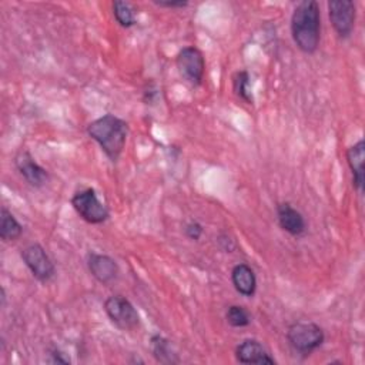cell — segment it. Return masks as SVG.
I'll use <instances>...</instances> for the list:
<instances>
[{"label": "cell", "mask_w": 365, "mask_h": 365, "mask_svg": "<svg viewBox=\"0 0 365 365\" xmlns=\"http://www.w3.org/2000/svg\"><path fill=\"white\" fill-rule=\"evenodd\" d=\"M291 36L305 54L317 51L321 40V10L315 0L299 1L291 14Z\"/></svg>", "instance_id": "cell-1"}, {"label": "cell", "mask_w": 365, "mask_h": 365, "mask_svg": "<svg viewBox=\"0 0 365 365\" xmlns=\"http://www.w3.org/2000/svg\"><path fill=\"white\" fill-rule=\"evenodd\" d=\"M87 134L111 163H117L125 147L128 124L114 114H104L87 125Z\"/></svg>", "instance_id": "cell-2"}, {"label": "cell", "mask_w": 365, "mask_h": 365, "mask_svg": "<svg viewBox=\"0 0 365 365\" xmlns=\"http://www.w3.org/2000/svg\"><path fill=\"white\" fill-rule=\"evenodd\" d=\"M287 339L295 352L309 355L324 344L325 334L324 329L312 321H297L288 327Z\"/></svg>", "instance_id": "cell-3"}, {"label": "cell", "mask_w": 365, "mask_h": 365, "mask_svg": "<svg viewBox=\"0 0 365 365\" xmlns=\"http://www.w3.org/2000/svg\"><path fill=\"white\" fill-rule=\"evenodd\" d=\"M71 205L76 212L88 224H101L110 217L107 205L100 201L94 188L87 187L71 197Z\"/></svg>", "instance_id": "cell-4"}, {"label": "cell", "mask_w": 365, "mask_h": 365, "mask_svg": "<svg viewBox=\"0 0 365 365\" xmlns=\"http://www.w3.org/2000/svg\"><path fill=\"white\" fill-rule=\"evenodd\" d=\"M104 311L110 321L123 331H133L140 325V315L134 305L123 295H111L104 301Z\"/></svg>", "instance_id": "cell-5"}, {"label": "cell", "mask_w": 365, "mask_h": 365, "mask_svg": "<svg viewBox=\"0 0 365 365\" xmlns=\"http://www.w3.org/2000/svg\"><path fill=\"white\" fill-rule=\"evenodd\" d=\"M24 265L30 269L31 275L40 281V282H48L54 274H56V267L48 254L46 252L44 247L34 242L21 250L20 254Z\"/></svg>", "instance_id": "cell-6"}, {"label": "cell", "mask_w": 365, "mask_h": 365, "mask_svg": "<svg viewBox=\"0 0 365 365\" xmlns=\"http://www.w3.org/2000/svg\"><path fill=\"white\" fill-rule=\"evenodd\" d=\"M175 64L180 74L192 86H200L204 80L205 60L202 51L195 46L182 47L177 57Z\"/></svg>", "instance_id": "cell-7"}, {"label": "cell", "mask_w": 365, "mask_h": 365, "mask_svg": "<svg viewBox=\"0 0 365 365\" xmlns=\"http://www.w3.org/2000/svg\"><path fill=\"white\" fill-rule=\"evenodd\" d=\"M328 16L331 24L339 38H348L356 20V6L351 0H332L328 1Z\"/></svg>", "instance_id": "cell-8"}, {"label": "cell", "mask_w": 365, "mask_h": 365, "mask_svg": "<svg viewBox=\"0 0 365 365\" xmlns=\"http://www.w3.org/2000/svg\"><path fill=\"white\" fill-rule=\"evenodd\" d=\"M14 165L20 175L34 188L43 187L48 181V173L41 167L27 150H20L14 157Z\"/></svg>", "instance_id": "cell-9"}, {"label": "cell", "mask_w": 365, "mask_h": 365, "mask_svg": "<svg viewBox=\"0 0 365 365\" xmlns=\"http://www.w3.org/2000/svg\"><path fill=\"white\" fill-rule=\"evenodd\" d=\"M87 268L91 277H94L101 284L113 282L120 271L114 258L100 252H88Z\"/></svg>", "instance_id": "cell-10"}, {"label": "cell", "mask_w": 365, "mask_h": 365, "mask_svg": "<svg viewBox=\"0 0 365 365\" xmlns=\"http://www.w3.org/2000/svg\"><path fill=\"white\" fill-rule=\"evenodd\" d=\"M235 358L241 364H275L265 346L254 338H247L237 345Z\"/></svg>", "instance_id": "cell-11"}, {"label": "cell", "mask_w": 365, "mask_h": 365, "mask_svg": "<svg viewBox=\"0 0 365 365\" xmlns=\"http://www.w3.org/2000/svg\"><path fill=\"white\" fill-rule=\"evenodd\" d=\"M277 218L279 227L292 237H299L307 230L304 215L289 202H279L277 205Z\"/></svg>", "instance_id": "cell-12"}, {"label": "cell", "mask_w": 365, "mask_h": 365, "mask_svg": "<svg viewBox=\"0 0 365 365\" xmlns=\"http://www.w3.org/2000/svg\"><path fill=\"white\" fill-rule=\"evenodd\" d=\"M346 161L352 174V185L358 192L364 191L365 184V143L356 141L346 150Z\"/></svg>", "instance_id": "cell-13"}, {"label": "cell", "mask_w": 365, "mask_h": 365, "mask_svg": "<svg viewBox=\"0 0 365 365\" xmlns=\"http://www.w3.org/2000/svg\"><path fill=\"white\" fill-rule=\"evenodd\" d=\"M231 282L235 291L244 297H252L257 291V275L245 262H240L232 267Z\"/></svg>", "instance_id": "cell-14"}, {"label": "cell", "mask_w": 365, "mask_h": 365, "mask_svg": "<svg viewBox=\"0 0 365 365\" xmlns=\"http://www.w3.org/2000/svg\"><path fill=\"white\" fill-rule=\"evenodd\" d=\"M23 234V225L4 205L0 210V238L4 242H11L20 238Z\"/></svg>", "instance_id": "cell-15"}, {"label": "cell", "mask_w": 365, "mask_h": 365, "mask_svg": "<svg viewBox=\"0 0 365 365\" xmlns=\"http://www.w3.org/2000/svg\"><path fill=\"white\" fill-rule=\"evenodd\" d=\"M151 351L154 358L161 364H177L180 362L175 351L173 349L171 342L161 336V335H153L151 336Z\"/></svg>", "instance_id": "cell-16"}, {"label": "cell", "mask_w": 365, "mask_h": 365, "mask_svg": "<svg viewBox=\"0 0 365 365\" xmlns=\"http://www.w3.org/2000/svg\"><path fill=\"white\" fill-rule=\"evenodd\" d=\"M113 14L121 27H133L135 24V11L131 3L124 0L113 1Z\"/></svg>", "instance_id": "cell-17"}, {"label": "cell", "mask_w": 365, "mask_h": 365, "mask_svg": "<svg viewBox=\"0 0 365 365\" xmlns=\"http://www.w3.org/2000/svg\"><path fill=\"white\" fill-rule=\"evenodd\" d=\"M232 88L235 94L247 104H252L254 98L250 91V74L247 70H240L232 77Z\"/></svg>", "instance_id": "cell-18"}, {"label": "cell", "mask_w": 365, "mask_h": 365, "mask_svg": "<svg viewBox=\"0 0 365 365\" xmlns=\"http://www.w3.org/2000/svg\"><path fill=\"white\" fill-rule=\"evenodd\" d=\"M225 319L234 328H244L251 324V315L242 305H230L225 312Z\"/></svg>", "instance_id": "cell-19"}, {"label": "cell", "mask_w": 365, "mask_h": 365, "mask_svg": "<svg viewBox=\"0 0 365 365\" xmlns=\"http://www.w3.org/2000/svg\"><path fill=\"white\" fill-rule=\"evenodd\" d=\"M202 232H204V228H202V225H201L198 221H190V222L185 225V235H187L190 240L198 241L200 237L202 235Z\"/></svg>", "instance_id": "cell-20"}, {"label": "cell", "mask_w": 365, "mask_h": 365, "mask_svg": "<svg viewBox=\"0 0 365 365\" xmlns=\"http://www.w3.org/2000/svg\"><path fill=\"white\" fill-rule=\"evenodd\" d=\"M153 3L158 7H167V9H184L188 6V1H182V0H153Z\"/></svg>", "instance_id": "cell-21"}, {"label": "cell", "mask_w": 365, "mask_h": 365, "mask_svg": "<svg viewBox=\"0 0 365 365\" xmlns=\"http://www.w3.org/2000/svg\"><path fill=\"white\" fill-rule=\"evenodd\" d=\"M218 244L220 247L225 251V252H232V250L235 248V241L232 238L228 237V234H221L218 237Z\"/></svg>", "instance_id": "cell-22"}, {"label": "cell", "mask_w": 365, "mask_h": 365, "mask_svg": "<svg viewBox=\"0 0 365 365\" xmlns=\"http://www.w3.org/2000/svg\"><path fill=\"white\" fill-rule=\"evenodd\" d=\"M50 355H51L50 362H53V364H70V358L66 356V354H63V352L58 351V349L51 351Z\"/></svg>", "instance_id": "cell-23"}]
</instances>
